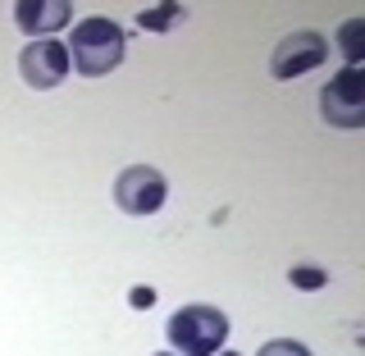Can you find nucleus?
Returning a JSON list of instances; mask_svg holds the SVG:
<instances>
[{
    "instance_id": "1",
    "label": "nucleus",
    "mask_w": 365,
    "mask_h": 356,
    "mask_svg": "<svg viewBox=\"0 0 365 356\" xmlns=\"http://www.w3.org/2000/svg\"><path fill=\"white\" fill-rule=\"evenodd\" d=\"M123 28L114 19H83L73 23V37H68V68L83 78H106L123 64Z\"/></svg>"
},
{
    "instance_id": "2",
    "label": "nucleus",
    "mask_w": 365,
    "mask_h": 356,
    "mask_svg": "<svg viewBox=\"0 0 365 356\" xmlns=\"http://www.w3.org/2000/svg\"><path fill=\"white\" fill-rule=\"evenodd\" d=\"M165 338L178 356H215L228 342V315L220 306H205V302L178 306L165 325Z\"/></svg>"
},
{
    "instance_id": "3",
    "label": "nucleus",
    "mask_w": 365,
    "mask_h": 356,
    "mask_svg": "<svg viewBox=\"0 0 365 356\" xmlns=\"http://www.w3.org/2000/svg\"><path fill=\"white\" fill-rule=\"evenodd\" d=\"M319 114L334 128H361L365 123V73L361 64H342L329 87L319 91Z\"/></svg>"
},
{
    "instance_id": "4",
    "label": "nucleus",
    "mask_w": 365,
    "mask_h": 356,
    "mask_svg": "<svg viewBox=\"0 0 365 356\" xmlns=\"http://www.w3.org/2000/svg\"><path fill=\"white\" fill-rule=\"evenodd\" d=\"M324 60H329V41L319 37V32H311V28H297V32H288V37L274 46L269 73L279 78V83H288V78L311 73V68L324 64Z\"/></svg>"
},
{
    "instance_id": "5",
    "label": "nucleus",
    "mask_w": 365,
    "mask_h": 356,
    "mask_svg": "<svg viewBox=\"0 0 365 356\" xmlns=\"http://www.w3.org/2000/svg\"><path fill=\"white\" fill-rule=\"evenodd\" d=\"M165 197H169V183L151 165H128L114 178V201L128 215H155L160 205H165Z\"/></svg>"
},
{
    "instance_id": "6",
    "label": "nucleus",
    "mask_w": 365,
    "mask_h": 356,
    "mask_svg": "<svg viewBox=\"0 0 365 356\" xmlns=\"http://www.w3.org/2000/svg\"><path fill=\"white\" fill-rule=\"evenodd\" d=\"M19 73H23V83L37 87V91L60 87L64 78H68V46L55 41V37L28 41V46H23V55H19Z\"/></svg>"
},
{
    "instance_id": "7",
    "label": "nucleus",
    "mask_w": 365,
    "mask_h": 356,
    "mask_svg": "<svg viewBox=\"0 0 365 356\" xmlns=\"http://www.w3.org/2000/svg\"><path fill=\"white\" fill-rule=\"evenodd\" d=\"M68 0H19L14 5V23L23 32H28L32 41H41V37H51L55 28H68Z\"/></svg>"
},
{
    "instance_id": "8",
    "label": "nucleus",
    "mask_w": 365,
    "mask_h": 356,
    "mask_svg": "<svg viewBox=\"0 0 365 356\" xmlns=\"http://www.w3.org/2000/svg\"><path fill=\"white\" fill-rule=\"evenodd\" d=\"M182 14H187L182 5H155V9H142V14H137V23H142L146 32H169Z\"/></svg>"
},
{
    "instance_id": "9",
    "label": "nucleus",
    "mask_w": 365,
    "mask_h": 356,
    "mask_svg": "<svg viewBox=\"0 0 365 356\" xmlns=\"http://www.w3.org/2000/svg\"><path fill=\"white\" fill-rule=\"evenodd\" d=\"M288 283H292V288H302V293H315V288H324V283H329V270L324 265H292L288 270Z\"/></svg>"
},
{
    "instance_id": "10",
    "label": "nucleus",
    "mask_w": 365,
    "mask_h": 356,
    "mask_svg": "<svg viewBox=\"0 0 365 356\" xmlns=\"http://www.w3.org/2000/svg\"><path fill=\"white\" fill-rule=\"evenodd\" d=\"M361 32H365L361 19H347L342 32H338V46H342V60L347 64H361Z\"/></svg>"
},
{
    "instance_id": "11",
    "label": "nucleus",
    "mask_w": 365,
    "mask_h": 356,
    "mask_svg": "<svg viewBox=\"0 0 365 356\" xmlns=\"http://www.w3.org/2000/svg\"><path fill=\"white\" fill-rule=\"evenodd\" d=\"M256 356H311V347H306V342H297V338H269Z\"/></svg>"
},
{
    "instance_id": "12",
    "label": "nucleus",
    "mask_w": 365,
    "mask_h": 356,
    "mask_svg": "<svg viewBox=\"0 0 365 356\" xmlns=\"http://www.w3.org/2000/svg\"><path fill=\"white\" fill-rule=\"evenodd\" d=\"M128 302H133V306H155V293H151V288H133Z\"/></svg>"
},
{
    "instance_id": "13",
    "label": "nucleus",
    "mask_w": 365,
    "mask_h": 356,
    "mask_svg": "<svg viewBox=\"0 0 365 356\" xmlns=\"http://www.w3.org/2000/svg\"><path fill=\"white\" fill-rule=\"evenodd\" d=\"M155 356H178V352H155Z\"/></svg>"
}]
</instances>
